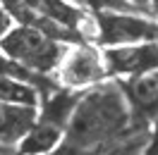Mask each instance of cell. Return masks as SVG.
<instances>
[{
  "mask_svg": "<svg viewBox=\"0 0 158 155\" xmlns=\"http://www.w3.org/2000/svg\"><path fill=\"white\" fill-rule=\"evenodd\" d=\"M127 96L118 81H103L84 91L67 124L65 153H118L122 136L134 126Z\"/></svg>",
  "mask_w": 158,
  "mask_h": 155,
  "instance_id": "obj_1",
  "label": "cell"
},
{
  "mask_svg": "<svg viewBox=\"0 0 158 155\" xmlns=\"http://www.w3.org/2000/svg\"><path fill=\"white\" fill-rule=\"evenodd\" d=\"M19 24L46 31L62 43H96V17H86L69 0H2Z\"/></svg>",
  "mask_w": 158,
  "mask_h": 155,
  "instance_id": "obj_2",
  "label": "cell"
},
{
  "mask_svg": "<svg viewBox=\"0 0 158 155\" xmlns=\"http://www.w3.org/2000/svg\"><path fill=\"white\" fill-rule=\"evenodd\" d=\"M0 50L17 65L31 69L36 74L55 72L67 53L62 48V41L53 38L46 31L29 26V24H19L17 29L7 31L0 38Z\"/></svg>",
  "mask_w": 158,
  "mask_h": 155,
  "instance_id": "obj_3",
  "label": "cell"
},
{
  "mask_svg": "<svg viewBox=\"0 0 158 155\" xmlns=\"http://www.w3.org/2000/svg\"><path fill=\"white\" fill-rule=\"evenodd\" d=\"M96 43L98 46H125L158 41V22L139 17L137 12L98 10L96 14Z\"/></svg>",
  "mask_w": 158,
  "mask_h": 155,
  "instance_id": "obj_4",
  "label": "cell"
},
{
  "mask_svg": "<svg viewBox=\"0 0 158 155\" xmlns=\"http://www.w3.org/2000/svg\"><path fill=\"white\" fill-rule=\"evenodd\" d=\"M108 77V69L103 62V53L86 43H74V48L65 53L58 67V81L67 88H86L101 84Z\"/></svg>",
  "mask_w": 158,
  "mask_h": 155,
  "instance_id": "obj_5",
  "label": "cell"
},
{
  "mask_svg": "<svg viewBox=\"0 0 158 155\" xmlns=\"http://www.w3.org/2000/svg\"><path fill=\"white\" fill-rule=\"evenodd\" d=\"M108 77H134L148 69H158V41L108 46L103 50Z\"/></svg>",
  "mask_w": 158,
  "mask_h": 155,
  "instance_id": "obj_6",
  "label": "cell"
},
{
  "mask_svg": "<svg viewBox=\"0 0 158 155\" xmlns=\"http://www.w3.org/2000/svg\"><path fill=\"white\" fill-rule=\"evenodd\" d=\"M132 117L144 124L158 122V69H148L122 81Z\"/></svg>",
  "mask_w": 158,
  "mask_h": 155,
  "instance_id": "obj_7",
  "label": "cell"
},
{
  "mask_svg": "<svg viewBox=\"0 0 158 155\" xmlns=\"http://www.w3.org/2000/svg\"><path fill=\"white\" fill-rule=\"evenodd\" d=\"M36 107L34 105H17L0 100V145H19L22 138L31 131V126L36 124Z\"/></svg>",
  "mask_w": 158,
  "mask_h": 155,
  "instance_id": "obj_8",
  "label": "cell"
},
{
  "mask_svg": "<svg viewBox=\"0 0 158 155\" xmlns=\"http://www.w3.org/2000/svg\"><path fill=\"white\" fill-rule=\"evenodd\" d=\"M39 91L36 84H31L22 77H12V74H2L0 77V100L7 103H17V105H39Z\"/></svg>",
  "mask_w": 158,
  "mask_h": 155,
  "instance_id": "obj_9",
  "label": "cell"
},
{
  "mask_svg": "<svg viewBox=\"0 0 158 155\" xmlns=\"http://www.w3.org/2000/svg\"><path fill=\"white\" fill-rule=\"evenodd\" d=\"M7 29H10V12L2 5V0H0V38L7 34Z\"/></svg>",
  "mask_w": 158,
  "mask_h": 155,
  "instance_id": "obj_10",
  "label": "cell"
},
{
  "mask_svg": "<svg viewBox=\"0 0 158 155\" xmlns=\"http://www.w3.org/2000/svg\"><path fill=\"white\" fill-rule=\"evenodd\" d=\"M148 5H151V10L158 14V0H148Z\"/></svg>",
  "mask_w": 158,
  "mask_h": 155,
  "instance_id": "obj_11",
  "label": "cell"
},
{
  "mask_svg": "<svg viewBox=\"0 0 158 155\" xmlns=\"http://www.w3.org/2000/svg\"><path fill=\"white\" fill-rule=\"evenodd\" d=\"M134 2H137V5H141V7H146V5H148V0H134Z\"/></svg>",
  "mask_w": 158,
  "mask_h": 155,
  "instance_id": "obj_12",
  "label": "cell"
},
{
  "mask_svg": "<svg viewBox=\"0 0 158 155\" xmlns=\"http://www.w3.org/2000/svg\"><path fill=\"white\" fill-rule=\"evenodd\" d=\"M5 150H10V148H5V145H0V153H5Z\"/></svg>",
  "mask_w": 158,
  "mask_h": 155,
  "instance_id": "obj_13",
  "label": "cell"
}]
</instances>
